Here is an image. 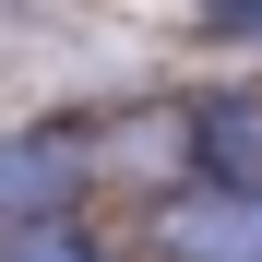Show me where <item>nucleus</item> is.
I'll use <instances>...</instances> for the list:
<instances>
[{"instance_id":"f257e3e1","label":"nucleus","mask_w":262,"mask_h":262,"mask_svg":"<svg viewBox=\"0 0 262 262\" xmlns=\"http://www.w3.org/2000/svg\"><path fill=\"white\" fill-rule=\"evenodd\" d=\"M167 250H179V262H262V203H250V191L179 203V214H167Z\"/></svg>"},{"instance_id":"f03ea898","label":"nucleus","mask_w":262,"mask_h":262,"mask_svg":"<svg viewBox=\"0 0 262 262\" xmlns=\"http://www.w3.org/2000/svg\"><path fill=\"white\" fill-rule=\"evenodd\" d=\"M48 191H72V143H0V214H24Z\"/></svg>"},{"instance_id":"7ed1b4c3","label":"nucleus","mask_w":262,"mask_h":262,"mask_svg":"<svg viewBox=\"0 0 262 262\" xmlns=\"http://www.w3.org/2000/svg\"><path fill=\"white\" fill-rule=\"evenodd\" d=\"M203 143H214V167L250 191L262 179V96H227V107H203Z\"/></svg>"},{"instance_id":"20e7f679","label":"nucleus","mask_w":262,"mask_h":262,"mask_svg":"<svg viewBox=\"0 0 262 262\" xmlns=\"http://www.w3.org/2000/svg\"><path fill=\"white\" fill-rule=\"evenodd\" d=\"M24 262H83V250H72V238H36V250H24Z\"/></svg>"}]
</instances>
